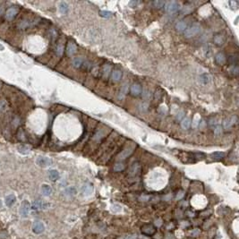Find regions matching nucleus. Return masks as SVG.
<instances>
[{
	"mask_svg": "<svg viewBox=\"0 0 239 239\" xmlns=\"http://www.w3.org/2000/svg\"><path fill=\"white\" fill-rule=\"evenodd\" d=\"M201 31V26L198 23H193L190 25L189 27H187V29L184 31V37L187 39H190V38L194 37L200 32Z\"/></svg>",
	"mask_w": 239,
	"mask_h": 239,
	"instance_id": "nucleus-1",
	"label": "nucleus"
},
{
	"mask_svg": "<svg viewBox=\"0 0 239 239\" xmlns=\"http://www.w3.org/2000/svg\"><path fill=\"white\" fill-rule=\"evenodd\" d=\"M164 7H165V10L168 13H177V11L179 10L180 6H179V4L177 3V1H169V2H167L165 4V6H164Z\"/></svg>",
	"mask_w": 239,
	"mask_h": 239,
	"instance_id": "nucleus-2",
	"label": "nucleus"
},
{
	"mask_svg": "<svg viewBox=\"0 0 239 239\" xmlns=\"http://www.w3.org/2000/svg\"><path fill=\"white\" fill-rule=\"evenodd\" d=\"M225 40H226V39H225V35L221 32H218V33L214 34L213 39H212L213 43L218 47L223 46L225 43Z\"/></svg>",
	"mask_w": 239,
	"mask_h": 239,
	"instance_id": "nucleus-3",
	"label": "nucleus"
},
{
	"mask_svg": "<svg viewBox=\"0 0 239 239\" xmlns=\"http://www.w3.org/2000/svg\"><path fill=\"white\" fill-rule=\"evenodd\" d=\"M142 91H143L142 86H141V84L138 83V82L133 83V84L131 85V87H130V93H131V95L134 96V97H137V96L141 95Z\"/></svg>",
	"mask_w": 239,
	"mask_h": 239,
	"instance_id": "nucleus-4",
	"label": "nucleus"
},
{
	"mask_svg": "<svg viewBox=\"0 0 239 239\" xmlns=\"http://www.w3.org/2000/svg\"><path fill=\"white\" fill-rule=\"evenodd\" d=\"M141 231L146 236H152L156 232V227L152 224H145L141 227Z\"/></svg>",
	"mask_w": 239,
	"mask_h": 239,
	"instance_id": "nucleus-5",
	"label": "nucleus"
},
{
	"mask_svg": "<svg viewBox=\"0 0 239 239\" xmlns=\"http://www.w3.org/2000/svg\"><path fill=\"white\" fill-rule=\"evenodd\" d=\"M77 51V45L74 43V41H68L66 45V48H65V52L66 55L71 57V56L74 55Z\"/></svg>",
	"mask_w": 239,
	"mask_h": 239,
	"instance_id": "nucleus-6",
	"label": "nucleus"
},
{
	"mask_svg": "<svg viewBox=\"0 0 239 239\" xmlns=\"http://www.w3.org/2000/svg\"><path fill=\"white\" fill-rule=\"evenodd\" d=\"M30 209H31V205L29 203V202L23 201L21 204V207H20V214H21L22 217H27L29 212H30Z\"/></svg>",
	"mask_w": 239,
	"mask_h": 239,
	"instance_id": "nucleus-7",
	"label": "nucleus"
},
{
	"mask_svg": "<svg viewBox=\"0 0 239 239\" xmlns=\"http://www.w3.org/2000/svg\"><path fill=\"white\" fill-rule=\"evenodd\" d=\"M45 230V226L41 221H35L32 225V231L33 233L40 235V234L43 233Z\"/></svg>",
	"mask_w": 239,
	"mask_h": 239,
	"instance_id": "nucleus-8",
	"label": "nucleus"
},
{
	"mask_svg": "<svg viewBox=\"0 0 239 239\" xmlns=\"http://www.w3.org/2000/svg\"><path fill=\"white\" fill-rule=\"evenodd\" d=\"M237 122V118L236 116H233L232 118H227L223 121V127L224 129H228L232 127Z\"/></svg>",
	"mask_w": 239,
	"mask_h": 239,
	"instance_id": "nucleus-9",
	"label": "nucleus"
},
{
	"mask_svg": "<svg viewBox=\"0 0 239 239\" xmlns=\"http://www.w3.org/2000/svg\"><path fill=\"white\" fill-rule=\"evenodd\" d=\"M37 164L40 167H42V168H46V167H48L52 164V161L49 158L47 157H39L37 159Z\"/></svg>",
	"mask_w": 239,
	"mask_h": 239,
	"instance_id": "nucleus-10",
	"label": "nucleus"
},
{
	"mask_svg": "<svg viewBox=\"0 0 239 239\" xmlns=\"http://www.w3.org/2000/svg\"><path fill=\"white\" fill-rule=\"evenodd\" d=\"M18 13V8L14 7V6H12V7L8 8L6 12V18L9 21L13 20V18L16 16V14Z\"/></svg>",
	"mask_w": 239,
	"mask_h": 239,
	"instance_id": "nucleus-11",
	"label": "nucleus"
},
{
	"mask_svg": "<svg viewBox=\"0 0 239 239\" xmlns=\"http://www.w3.org/2000/svg\"><path fill=\"white\" fill-rule=\"evenodd\" d=\"M93 186H92L91 184H90V183H87V184H83L82 186V188H81V192L84 194L85 196H89L91 195L92 193H93Z\"/></svg>",
	"mask_w": 239,
	"mask_h": 239,
	"instance_id": "nucleus-12",
	"label": "nucleus"
},
{
	"mask_svg": "<svg viewBox=\"0 0 239 239\" xmlns=\"http://www.w3.org/2000/svg\"><path fill=\"white\" fill-rule=\"evenodd\" d=\"M140 171H141V168H140V164L137 163V162H134V164L132 165L130 168V171H129V175H131L132 177H136V175H139Z\"/></svg>",
	"mask_w": 239,
	"mask_h": 239,
	"instance_id": "nucleus-13",
	"label": "nucleus"
},
{
	"mask_svg": "<svg viewBox=\"0 0 239 239\" xmlns=\"http://www.w3.org/2000/svg\"><path fill=\"white\" fill-rule=\"evenodd\" d=\"M215 62L217 63L218 65H223L226 63V56L224 55V53L222 52H218L216 54L215 56Z\"/></svg>",
	"mask_w": 239,
	"mask_h": 239,
	"instance_id": "nucleus-14",
	"label": "nucleus"
},
{
	"mask_svg": "<svg viewBox=\"0 0 239 239\" xmlns=\"http://www.w3.org/2000/svg\"><path fill=\"white\" fill-rule=\"evenodd\" d=\"M122 77H123V73L120 71V70H114L111 74V78L114 82H120L122 80Z\"/></svg>",
	"mask_w": 239,
	"mask_h": 239,
	"instance_id": "nucleus-15",
	"label": "nucleus"
},
{
	"mask_svg": "<svg viewBox=\"0 0 239 239\" xmlns=\"http://www.w3.org/2000/svg\"><path fill=\"white\" fill-rule=\"evenodd\" d=\"M133 152H134V148H132V147H127L125 149V150H124V152H122L120 154H119V158L118 159H126L128 156H130L131 154L133 153Z\"/></svg>",
	"mask_w": 239,
	"mask_h": 239,
	"instance_id": "nucleus-16",
	"label": "nucleus"
},
{
	"mask_svg": "<svg viewBox=\"0 0 239 239\" xmlns=\"http://www.w3.org/2000/svg\"><path fill=\"white\" fill-rule=\"evenodd\" d=\"M187 29V22L184 20L177 22L175 24V30L178 31H184Z\"/></svg>",
	"mask_w": 239,
	"mask_h": 239,
	"instance_id": "nucleus-17",
	"label": "nucleus"
},
{
	"mask_svg": "<svg viewBox=\"0 0 239 239\" xmlns=\"http://www.w3.org/2000/svg\"><path fill=\"white\" fill-rule=\"evenodd\" d=\"M225 156H226L225 153L221 152H215L211 154V158L214 160H221V159H224Z\"/></svg>",
	"mask_w": 239,
	"mask_h": 239,
	"instance_id": "nucleus-18",
	"label": "nucleus"
},
{
	"mask_svg": "<svg viewBox=\"0 0 239 239\" xmlns=\"http://www.w3.org/2000/svg\"><path fill=\"white\" fill-rule=\"evenodd\" d=\"M72 64H73L74 66L76 67V68H80V67H82V66H84V65H86V64L84 63V61L80 57L74 58L73 60V62H72Z\"/></svg>",
	"mask_w": 239,
	"mask_h": 239,
	"instance_id": "nucleus-19",
	"label": "nucleus"
},
{
	"mask_svg": "<svg viewBox=\"0 0 239 239\" xmlns=\"http://www.w3.org/2000/svg\"><path fill=\"white\" fill-rule=\"evenodd\" d=\"M58 11L62 14H65L68 12V4L65 2H60L59 4H58Z\"/></svg>",
	"mask_w": 239,
	"mask_h": 239,
	"instance_id": "nucleus-20",
	"label": "nucleus"
},
{
	"mask_svg": "<svg viewBox=\"0 0 239 239\" xmlns=\"http://www.w3.org/2000/svg\"><path fill=\"white\" fill-rule=\"evenodd\" d=\"M41 193L44 196H49L52 193V188L48 184H43L41 187Z\"/></svg>",
	"mask_w": 239,
	"mask_h": 239,
	"instance_id": "nucleus-21",
	"label": "nucleus"
},
{
	"mask_svg": "<svg viewBox=\"0 0 239 239\" xmlns=\"http://www.w3.org/2000/svg\"><path fill=\"white\" fill-rule=\"evenodd\" d=\"M15 201H16V197H15V196L13 195V194L7 195V196H6V206H8V207L13 206V204L15 202Z\"/></svg>",
	"mask_w": 239,
	"mask_h": 239,
	"instance_id": "nucleus-22",
	"label": "nucleus"
},
{
	"mask_svg": "<svg viewBox=\"0 0 239 239\" xmlns=\"http://www.w3.org/2000/svg\"><path fill=\"white\" fill-rule=\"evenodd\" d=\"M48 177L51 181H56V180H57L58 177H59V173H58L57 170L52 169L48 172Z\"/></svg>",
	"mask_w": 239,
	"mask_h": 239,
	"instance_id": "nucleus-23",
	"label": "nucleus"
},
{
	"mask_svg": "<svg viewBox=\"0 0 239 239\" xmlns=\"http://www.w3.org/2000/svg\"><path fill=\"white\" fill-rule=\"evenodd\" d=\"M45 206H46V205H45L44 202H42V201H40V200H37L33 202L32 209H44Z\"/></svg>",
	"mask_w": 239,
	"mask_h": 239,
	"instance_id": "nucleus-24",
	"label": "nucleus"
},
{
	"mask_svg": "<svg viewBox=\"0 0 239 239\" xmlns=\"http://www.w3.org/2000/svg\"><path fill=\"white\" fill-rule=\"evenodd\" d=\"M181 126L182 128H184V130L189 129V127L191 126V119L188 118H184L181 120Z\"/></svg>",
	"mask_w": 239,
	"mask_h": 239,
	"instance_id": "nucleus-25",
	"label": "nucleus"
},
{
	"mask_svg": "<svg viewBox=\"0 0 239 239\" xmlns=\"http://www.w3.org/2000/svg\"><path fill=\"white\" fill-rule=\"evenodd\" d=\"M200 81H201V82L203 83V84H207V83H209L211 81V76L208 74H203L201 75Z\"/></svg>",
	"mask_w": 239,
	"mask_h": 239,
	"instance_id": "nucleus-26",
	"label": "nucleus"
},
{
	"mask_svg": "<svg viewBox=\"0 0 239 239\" xmlns=\"http://www.w3.org/2000/svg\"><path fill=\"white\" fill-rule=\"evenodd\" d=\"M76 193H77V191H76L75 187H74V186H69V187H67V188L65 190V195H67V196H73V195H75V194H76Z\"/></svg>",
	"mask_w": 239,
	"mask_h": 239,
	"instance_id": "nucleus-27",
	"label": "nucleus"
},
{
	"mask_svg": "<svg viewBox=\"0 0 239 239\" xmlns=\"http://www.w3.org/2000/svg\"><path fill=\"white\" fill-rule=\"evenodd\" d=\"M31 25V22H30L29 20H23V21H21L18 24V28L19 29H26L28 27H30Z\"/></svg>",
	"mask_w": 239,
	"mask_h": 239,
	"instance_id": "nucleus-28",
	"label": "nucleus"
},
{
	"mask_svg": "<svg viewBox=\"0 0 239 239\" xmlns=\"http://www.w3.org/2000/svg\"><path fill=\"white\" fill-rule=\"evenodd\" d=\"M165 4H166V2L162 1V0H156V1H153L152 2V4L154 6V7L155 8H158V9L164 7Z\"/></svg>",
	"mask_w": 239,
	"mask_h": 239,
	"instance_id": "nucleus-29",
	"label": "nucleus"
},
{
	"mask_svg": "<svg viewBox=\"0 0 239 239\" xmlns=\"http://www.w3.org/2000/svg\"><path fill=\"white\" fill-rule=\"evenodd\" d=\"M229 73H230L231 75H233V76L238 75V73H239L238 65H232L230 67V69H229Z\"/></svg>",
	"mask_w": 239,
	"mask_h": 239,
	"instance_id": "nucleus-30",
	"label": "nucleus"
},
{
	"mask_svg": "<svg viewBox=\"0 0 239 239\" xmlns=\"http://www.w3.org/2000/svg\"><path fill=\"white\" fill-rule=\"evenodd\" d=\"M228 63L230 64L231 65H237V63H238V57L237 56L235 55V56H230V57H228Z\"/></svg>",
	"mask_w": 239,
	"mask_h": 239,
	"instance_id": "nucleus-31",
	"label": "nucleus"
},
{
	"mask_svg": "<svg viewBox=\"0 0 239 239\" xmlns=\"http://www.w3.org/2000/svg\"><path fill=\"white\" fill-rule=\"evenodd\" d=\"M124 169H125V165H124L123 163L118 162V163L115 164L114 171H116V172H121V171H123Z\"/></svg>",
	"mask_w": 239,
	"mask_h": 239,
	"instance_id": "nucleus-32",
	"label": "nucleus"
},
{
	"mask_svg": "<svg viewBox=\"0 0 239 239\" xmlns=\"http://www.w3.org/2000/svg\"><path fill=\"white\" fill-rule=\"evenodd\" d=\"M56 53H57L58 57H61L63 55V53H64V46H63V44L57 45V48H56Z\"/></svg>",
	"mask_w": 239,
	"mask_h": 239,
	"instance_id": "nucleus-33",
	"label": "nucleus"
},
{
	"mask_svg": "<svg viewBox=\"0 0 239 239\" xmlns=\"http://www.w3.org/2000/svg\"><path fill=\"white\" fill-rule=\"evenodd\" d=\"M190 154L193 156L192 158H193V159H195L196 160H197V159H204L205 158V154H203V153H201V152L190 153Z\"/></svg>",
	"mask_w": 239,
	"mask_h": 239,
	"instance_id": "nucleus-34",
	"label": "nucleus"
},
{
	"mask_svg": "<svg viewBox=\"0 0 239 239\" xmlns=\"http://www.w3.org/2000/svg\"><path fill=\"white\" fill-rule=\"evenodd\" d=\"M18 150H19V152L22 153V154H27V153L30 152V148H29L28 146H25V145L20 146V147L18 148Z\"/></svg>",
	"mask_w": 239,
	"mask_h": 239,
	"instance_id": "nucleus-35",
	"label": "nucleus"
},
{
	"mask_svg": "<svg viewBox=\"0 0 239 239\" xmlns=\"http://www.w3.org/2000/svg\"><path fill=\"white\" fill-rule=\"evenodd\" d=\"M100 15L101 17H104V18H109L112 15V13L109 12V11L103 10V11H100Z\"/></svg>",
	"mask_w": 239,
	"mask_h": 239,
	"instance_id": "nucleus-36",
	"label": "nucleus"
},
{
	"mask_svg": "<svg viewBox=\"0 0 239 239\" xmlns=\"http://www.w3.org/2000/svg\"><path fill=\"white\" fill-rule=\"evenodd\" d=\"M110 68H111V67H110V65H105L104 67H103V74H104L106 76H108L110 74Z\"/></svg>",
	"mask_w": 239,
	"mask_h": 239,
	"instance_id": "nucleus-37",
	"label": "nucleus"
},
{
	"mask_svg": "<svg viewBox=\"0 0 239 239\" xmlns=\"http://www.w3.org/2000/svg\"><path fill=\"white\" fill-rule=\"evenodd\" d=\"M229 6H230L231 8H233L234 10H236V9H237V7H238V2L235 1V0L229 1Z\"/></svg>",
	"mask_w": 239,
	"mask_h": 239,
	"instance_id": "nucleus-38",
	"label": "nucleus"
},
{
	"mask_svg": "<svg viewBox=\"0 0 239 239\" xmlns=\"http://www.w3.org/2000/svg\"><path fill=\"white\" fill-rule=\"evenodd\" d=\"M121 206L120 205H118V204H114L113 206H112V211H115V212H119V211H121Z\"/></svg>",
	"mask_w": 239,
	"mask_h": 239,
	"instance_id": "nucleus-39",
	"label": "nucleus"
},
{
	"mask_svg": "<svg viewBox=\"0 0 239 239\" xmlns=\"http://www.w3.org/2000/svg\"><path fill=\"white\" fill-rule=\"evenodd\" d=\"M139 4H140V2H138V1H130L129 2V6L130 7H132V8H135Z\"/></svg>",
	"mask_w": 239,
	"mask_h": 239,
	"instance_id": "nucleus-40",
	"label": "nucleus"
},
{
	"mask_svg": "<svg viewBox=\"0 0 239 239\" xmlns=\"http://www.w3.org/2000/svg\"><path fill=\"white\" fill-rule=\"evenodd\" d=\"M6 102L4 101H0V111H3V110L6 109Z\"/></svg>",
	"mask_w": 239,
	"mask_h": 239,
	"instance_id": "nucleus-41",
	"label": "nucleus"
},
{
	"mask_svg": "<svg viewBox=\"0 0 239 239\" xmlns=\"http://www.w3.org/2000/svg\"><path fill=\"white\" fill-rule=\"evenodd\" d=\"M215 134L216 135H218V134H220V133H221V126H220V125H218V126H216V128H215Z\"/></svg>",
	"mask_w": 239,
	"mask_h": 239,
	"instance_id": "nucleus-42",
	"label": "nucleus"
},
{
	"mask_svg": "<svg viewBox=\"0 0 239 239\" xmlns=\"http://www.w3.org/2000/svg\"><path fill=\"white\" fill-rule=\"evenodd\" d=\"M155 224H156L157 226H161V225H162V220H160V218H159V220H155Z\"/></svg>",
	"mask_w": 239,
	"mask_h": 239,
	"instance_id": "nucleus-43",
	"label": "nucleus"
},
{
	"mask_svg": "<svg viewBox=\"0 0 239 239\" xmlns=\"http://www.w3.org/2000/svg\"><path fill=\"white\" fill-rule=\"evenodd\" d=\"M178 115H179V116H177V119H178V120H180V121H181V120H182V118H183V116H184V112H181V113H179Z\"/></svg>",
	"mask_w": 239,
	"mask_h": 239,
	"instance_id": "nucleus-44",
	"label": "nucleus"
},
{
	"mask_svg": "<svg viewBox=\"0 0 239 239\" xmlns=\"http://www.w3.org/2000/svg\"><path fill=\"white\" fill-rule=\"evenodd\" d=\"M2 13H3V8H2L1 6H0V14H1Z\"/></svg>",
	"mask_w": 239,
	"mask_h": 239,
	"instance_id": "nucleus-45",
	"label": "nucleus"
},
{
	"mask_svg": "<svg viewBox=\"0 0 239 239\" xmlns=\"http://www.w3.org/2000/svg\"><path fill=\"white\" fill-rule=\"evenodd\" d=\"M125 239H134V237H133V236H128V237H126Z\"/></svg>",
	"mask_w": 239,
	"mask_h": 239,
	"instance_id": "nucleus-46",
	"label": "nucleus"
},
{
	"mask_svg": "<svg viewBox=\"0 0 239 239\" xmlns=\"http://www.w3.org/2000/svg\"><path fill=\"white\" fill-rule=\"evenodd\" d=\"M2 206V202H1V201H0V207Z\"/></svg>",
	"mask_w": 239,
	"mask_h": 239,
	"instance_id": "nucleus-47",
	"label": "nucleus"
}]
</instances>
